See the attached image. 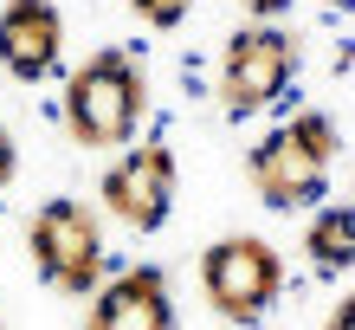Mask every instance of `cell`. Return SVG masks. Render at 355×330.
<instances>
[{
    "mask_svg": "<svg viewBox=\"0 0 355 330\" xmlns=\"http://www.w3.org/2000/svg\"><path fill=\"white\" fill-rule=\"evenodd\" d=\"M142 65L130 52H91L85 65L71 72V91H65V117H71V136L91 142V149H116L130 142V130L142 123Z\"/></svg>",
    "mask_w": 355,
    "mask_h": 330,
    "instance_id": "1",
    "label": "cell"
},
{
    "mask_svg": "<svg viewBox=\"0 0 355 330\" xmlns=\"http://www.w3.org/2000/svg\"><path fill=\"white\" fill-rule=\"evenodd\" d=\"M329 162H336V123L317 117V110H304L297 123L271 130L252 149L259 201H265V208H304V201H317Z\"/></svg>",
    "mask_w": 355,
    "mask_h": 330,
    "instance_id": "2",
    "label": "cell"
},
{
    "mask_svg": "<svg viewBox=\"0 0 355 330\" xmlns=\"http://www.w3.org/2000/svg\"><path fill=\"white\" fill-rule=\"evenodd\" d=\"M200 285H207V304L233 324H259L271 311V298L284 292V259L271 253L265 240L239 233V240H220L200 253Z\"/></svg>",
    "mask_w": 355,
    "mask_h": 330,
    "instance_id": "3",
    "label": "cell"
},
{
    "mask_svg": "<svg viewBox=\"0 0 355 330\" xmlns=\"http://www.w3.org/2000/svg\"><path fill=\"white\" fill-rule=\"evenodd\" d=\"M291 72H297V39H291V33H278V26L233 33L226 65H220V104H226V117L265 110L271 97L291 85Z\"/></svg>",
    "mask_w": 355,
    "mask_h": 330,
    "instance_id": "4",
    "label": "cell"
},
{
    "mask_svg": "<svg viewBox=\"0 0 355 330\" xmlns=\"http://www.w3.org/2000/svg\"><path fill=\"white\" fill-rule=\"evenodd\" d=\"M33 265L58 292H91L103 279V233L78 201H46L33 214Z\"/></svg>",
    "mask_w": 355,
    "mask_h": 330,
    "instance_id": "5",
    "label": "cell"
},
{
    "mask_svg": "<svg viewBox=\"0 0 355 330\" xmlns=\"http://www.w3.org/2000/svg\"><path fill=\"white\" fill-rule=\"evenodd\" d=\"M103 208L123 226H136V233H155V226L168 220V208H175V156L162 149V142L130 149L103 175Z\"/></svg>",
    "mask_w": 355,
    "mask_h": 330,
    "instance_id": "6",
    "label": "cell"
},
{
    "mask_svg": "<svg viewBox=\"0 0 355 330\" xmlns=\"http://www.w3.org/2000/svg\"><path fill=\"white\" fill-rule=\"evenodd\" d=\"M58 46H65V19H58L52 0H7L0 7V65L13 78H46L58 65Z\"/></svg>",
    "mask_w": 355,
    "mask_h": 330,
    "instance_id": "7",
    "label": "cell"
},
{
    "mask_svg": "<svg viewBox=\"0 0 355 330\" xmlns=\"http://www.w3.org/2000/svg\"><path fill=\"white\" fill-rule=\"evenodd\" d=\"M85 330H175V304H168L162 272L155 265H136V272H123L116 285H103Z\"/></svg>",
    "mask_w": 355,
    "mask_h": 330,
    "instance_id": "8",
    "label": "cell"
},
{
    "mask_svg": "<svg viewBox=\"0 0 355 330\" xmlns=\"http://www.w3.org/2000/svg\"><path fill=\"white\" fill-rule=\"evenodd\" d=\"M310 259L323 265V272H349V259H355V214L349 208H329L317 214V226H310Z\"/></svg>",
    "mask_w": 355,
    "mask_h": 330,
    "instance_id": "9",
    "label": "cell"
},
{
    "mask_svg": "<svg viewBox=\"0 0 355 330\" xmlns=\"http://www.w3.org/2000/svg\"><path fill=\"white\" fill-rule=\"evenodd\" d=\"M130 7L149 19V26H181V13L194 7V0H130Z\"/></svg>",
    "mask_w": 355,
    "mask_h": 330,
    "instance_id": "10",
    "label": "cell"
},
{
    "mask_svg": "<svg viewBox=\"0 0 355 330\" xmlns=\"http://www.w3.org/2000/svg\"><path fill=\"white\" fill-rule=\"evenodd\" d=\"M7 181H13V136L0 130V188H7Z\"/></svg>",
    "mask_w": 355,
    "mask_h": 330,
    "instance_id": "11",
    "label": "cell"
},
{
    "mask_svg": "<svg viewBox=\"0 0 355 330\" xmlns=\"http://www.w3.org/2000/svg\"><path fill=\"white\" fill-rule=\"evenodd\" d=\"M291 0H245V13H259V19H271V13H284Z\"/></svg>",
    "mask_w": 355,
    "mask_h": 330,
    "instance_id": "12",
    "label": "cell"
},
{
    "mask_svg": "<svg viewBox=\"0 0 355 330\" xmlns=\"http://www.w3.org/2000/svg\"><path fill=\"white\" fill-rule=\"evenodd\" d=\"M329 330H355V304H336V317H329Z\"/></svg>",
    "mask_w": 355,
    "mask_h": 330,
    "instance_id": "13",
    "label": "cell"
},
{
    "mask_svg": "<svg viewBox=\"0 0 355 330\" xmlns=\"http://www.w3.org/2000/svg\"><path fill=\"white\" fill-rule=\"evenodd\" d=\"M329 7H349V0H329Z\"/></svg>",
    "mask_w": 355,
    "mask_h": 330,
    "instance_id": "14",
    "label": "cell"
}]
</instances>
